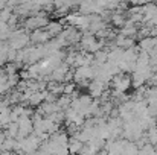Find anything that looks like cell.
Returning a JSON list of instances; mask_svg holds the SVG:
<instances>
[{"instance_id":"1","label":"cell","mask_w":157,"mask_h":155,"mask_svg":"<svg viewBox=\"0 0 157 155\" xmlns=\"http://www.w3.org/2000/svg\"><path fill=\"white\" fill-rule=\"evenodd\" d=\"M110 82L113 85V90L114 91H119V93H125L131 87V78L127 76V75H122V73L114 75Z\"/></svg>"},{"instance_id":"2","label":"cell","mask_w":157,"mask_h":155,"mask_svg":"<svg viewBox=\"0 0 157 155\" xmlns=\"http://www.w3.org/2000/svg\"><path fill=\"white\" fill-rule=\"evenodd\" d=\"M105 82L98 81V79H92V82L89 84V90H90V96L92 98H101L105 93Z\"/></svg>"},{"instance_id":"3","label":"cell","mask_w":157,"mask_h":155,"mask_svg":"<svg viewBox=\"0 0 157 155\" xmlns=\"http://www.w3.org/2000/svg\"><path fill=\"white\" fill-rule=\"evenodd\" d=\"M84 145H86V143H82V142L78 140L76 137L69 138V145H67V148H69V154L70 155H79L81 152H82V149H84Z\"/></svg>"},{"instance_id":"4","label":"cell","mask_w":157,"mask_h":155,"mask_svg":"<svg viewBox=\"0 0 157 155\" xmlns=\"http://www.w3.org/2000/svg\"><path fill=\"white\" fill-rule=\"evenodd\" d=\"M51 38V35L46 32V31H37L34 35H32V41L34 43H44Z\"/></svg>"},{"instance_id":"5","label":"cell","mask_w":157,"mask_h":155,"mask_svg":"<svg viewBox=\"0 0 157 155\" xmlns=\"http://www.w3.org/2000/svg\"><path fill=\"white\" fill-rule=\"evenodd\" d=\"M137 155H156V149H154L153 145L147 143V145H144L142 148H139V154Z\"/></svg>"},{"instance_id":"6","label":"cell","mask_w":157,"mask_h":155,"mask_svg":"<svg viewBox=\"0 0 157 155\" xmlns=\"http://www.w3.org/2000/svg\"><path fill=\"white\" fill-rule=\"evenodd\" d=\"M154 46H156V40H144V41L140 43V47L145 49V50H148V49H151V47H154Z\"/></svg>"},{"instance_id":"7","label":"cell","mask_w":157,"mask_h":155,"mask_svg":"<svg viewBox=\"0 0 157 155\" xmlns=\"http://www.w3.org/2000/svg\"><path fill=\"white\" fill-rule=\"evenodd\" d=\"M5 140H6V134H5V131H3V129H0V145H2Z\"/></svg>"}]
</instances>
